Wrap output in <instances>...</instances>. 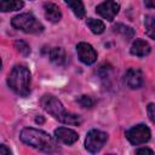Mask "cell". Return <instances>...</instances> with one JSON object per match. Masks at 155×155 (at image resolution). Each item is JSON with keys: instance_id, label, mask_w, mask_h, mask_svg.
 <instances>
[{"instance_id": "cell-1", "label": "cell", "mask_w": 155, "mask_h": 155, "mask_svg": "<svg viewBox=\"0 0 155 155\" xmlns=\"http://www.w3.org/2000/svg\"><path fill=\"white\" fill-rule=\"evenodd\" d=\"M8 87L19 96H28L30 92V71L25 65H15L7 76Z\"/></svg>"}, {"instance_id": "cell-2", "label": "cell", "mask_w": 155, "mask_h": 155, "mask_svg": "<svg viewBox=\"0 0 155 155\" xmlns=\"http://www.w3.org/2000/svg\"><path fill=\"white\" fill-rule=\"evenodd\" d=\"M19 137H21V140L24 142L25 144L44 151H51L56 145L54 139L42 130L27 127L22 130Z\"/></svg>"}, {"instance_id": "cell-3", "label": "cell", "mask_w": 155, "mask_h": 155, "mask_svg": "<svg viewBox=\"0 0 155 155\" xmlns=\"http://www.w3.org/2000/svg\"><path fill=\"white\" fill-rule=\"evenodd\" d=\"M11 24L13 28L29 34H39L44 30V25L31 13H21L15 16Z\"/></svg>"}, {"instance_id": "cell-4", "label": "cell", "mask_w": 155, "mask_h": 155, "mask_svg": "<svg viewBox=\"0 0 155 155\" xmlns=\"http://www.w3.org/2000/svg\"><path fill=\"white\" fill-rule=\"evenodd\" d=\"M40 103L45 111H47L50 115H52L58 121L64 122V119H65L68 111L64 110V107L59 99H57L52 94H45V96H42Z\"/></svg>"}, {"instance_id": "cell-5", "label": "cell", "mask_w": 155, "mask_h": 155, "mask_svg": "<svg viewBox=\"0 0 155 155\" xmlns=\"http://www.w3.org/2000/svg\"><path fill=\"white\" fill-rule=\"evenodd\" d=\"M150 136H151V133H150L149 127H147L143 124L136 125L126 131V138L133 145H139V144L147 143L150 139Z\"/></svg>"}, {"instance_id": "cell-6", "label": "cell", "mask_w": 155, "mask_h": 155, "mask_svg": "<svg viewBox=\"0 0 155 155\" xmlns=\"http://www.w3.org/2000/svg\"><path fill=\"white\" fill-rule=\"evenodd\" d=\"M108 139V134L99 130H91L85 139V148L90 153L99 151Z\"/></svg>"}, {"instance_id": "cell-7", "label": "cell", "mask_w": 155, "mask_h": 155, "mask_svg": "<svg viewBox=\"0 0 155 155\" xmlns=\"http://www.w3.org/2000/svg\"><path fill=\"white\" fill-rule=\"evenodd\" d=\"M119 10H120V5L114 0H105L96 7V12L109 22L114 19V17L119 13Z\"/></svg>"}, {"instance_id": "cell-8", "label": "cell", "mask_w": 155, "mask_h": 155, "mask_svg": "<svg viewBox=\"0 0 155 155\" xmlns=\"http://www.w3.org/2000/svg\"><path fill=\"white\" fill-rule=\"evenodd\" d=\"M76 52L79 59L85 64H93L97 61L96 50L87 42H79L76 46Z\"/></svg>"}, {"instance_id": "cell-9", "label": "cell", "mask_w": 155, "mask_h": 155, "mask_svg": "<svg viewBox=\"0 0 155 155\" xmlns=\"http://www.w3.org/2000/svg\"><path fill=\"white\" fill-rule=\"evenodd\" d=\"M125 82L130 88H139L143 85L142 71L136 68H130L125 74Z\"/></svg>"}, {"instance_id": "cell-10", "label": "cell", "mask_w": 155, "mask_h": 155, "mask_svg": "<svg viewBox=\"0 0 155 155\" xmlns=\"http://www.w3.org/2000/svg\"><path fill=\"white\" fill-rule=\"evenodd\" d=\"M54 136L58 140H61L64 144H73L79 139V134L70 128L67 127H58L54 130Z\"/></svg>"}, {"instance_id": "cell-11", "label": "cell", "mask_w": 155, "mask_h": 155, "mask_svg": "<svg viewBox=\"0 0 155 155\" xmlns=\"http://www.w3.org/2000/svg\"><path fill=\"white\" fill-rule=\"evenodd\" d=\"M150 45L143 40V39H137L136 41H133L132 46H131V53L133 56L137 57H145L150 53Z\"/></svg>"}, {"instance_id": "cell-12", "label": "cell", "mask_w": 155, "mask_h": 155, "mask_svg": "<svg viewBox=\"0 0 155 155\" xmlns=\"http://www.w3.org/2000/svg\"><path fill=\"white\" fill-rule=\"evenodd\" d=\"M44 13H45L46 19L50 22H53V23L58 22L62 18V12H61L59 7L52 2L44 4Z\"/></svg>"}, {"instance_id": "cell-13", "label": "cell", "mask_w": 155, "mask_h": 155, "mask_svg": "<svg viewBox=\"0 0 155 155\" xmlns=\"http://www.w3.org/2000/svg\"><path fill=\"white\" fill-rule=\"evenodd\" d=\"M24 6L22 0H0V10L2 12L17 11Z\"/></svg>"}, {"instance_id": "cell-14", "label": "cell", "mask_w": 155, "mask_h": 155, "mask_svg": "<svg viewBox=\"0 0 155 155\" xmlns=\"http://www.w3.org/2000/svg\"><path fill=\"white\" fill-rule=\"evenodd\" d=\"M50 61L57 65H62L65 62V52L62 47H53L50 50Z\"/></svg>"}, {"instance_id": "cell-15", "label": "cell", "mask_w": 155, "mask_h": 155, "mask_svg": "<svg viewBox=\"0 0 155 155\" xmlns=\"http://www.w3.org/2000/svg\"><path fill=\"white\" fill-rule=\"evenodd\" d=\"M64 1L78 18H82L85 16V6L81 0H64Z\"/></svg>"}, {"instance_id": "cell-16", "label": "cell", "mask_w": 155, "mask_h": 155, "mask_svg": "<svg viewBox=\"0 0 155 155\" xmlns=\"http://www.w3.org/2000/svg\"><path fill=\"white\" fill-rule=\"evenodd\" d=\"M114 31L115 33H119L120 35H122L126 40H131L133 36H134V30L128 27V25H125V24H116L114 25Z\"/></svg>"}, {"instance_id": "cell-17", "label": "cell", "mask_w": 155, "mask_h": 155, "mask_svg": "<svg viewBox=\"0 0 155 155\" xmlns=\"http://www.w3.org/2000/svg\"><path fill=\"white\" fill-rule=\"evenodd\" d=\"M86 23H87L88 28L91 29V31H92L93 34H102V33L104 31V29H105L104 23H103L102 21H99V19L88 18V19L86 21Z\"/></svg>"}, {"instance_id": "cell-18", "label": "cell", "mask_w": 155, "mask_h": 155, "mask_svg": "<svg viewBox=\"0 0 155 155\" xmlns=\"http://www.w3.org/2000/svg\"><path fill=\"white\" fill-rule=\"evenodd\" d=\"M144 27L145 33L149 38L155 40V17L154 16H145L144 18Z\"/></svg>"}, {"instance_id": "cell-19", "label": "cell", "mask_w": 155, "mask_h": 155, "mask_svg": "<svg viewBox=\"0 0 155 155\" xmlns=\"http://www.w3.org/2000/svg\"><path fill=\"white\" fill-rule=\"evenodd\" d=\"M15 47L17 48L18 52H21V53L24 54V56H28V54L30 53V47H29V45H28L25 41H23V40H17V41H15Z\"/></svg>"}, {"instance_id": "cell-20", "label": "cell", "mask_w": 155, "mask_h": 155, "mask_svg": "<svg viewBox=\"0 0 155 155\" xmlns=\"http://www.w3.org/2000/svg\"><path fill=\"white\" fill-rule=\"evenodd\" d=\"M78 103H79L82 108H92V107L94 105V101L92 99V97L86 96V94L80 96V97L78 98Z\"/></svg>"}, {"instance_id": "cell-21", "label": "cell", "mask_w": 155, "mask_h": 155, "mask_svg": "<svg viewBox=\"0 0 155 155\" xmlns=\"http://www.w3.org/2000/svg\"><path fill=\"white\" fill-rule=\"evenodd\" d=\"M148 116L155 124V103H150L148 105Z\"/></svg>"}, {"instance_id": "cell-22", "label": "cell", "mask_w": 155, "mask_h": 155, "mask_svg": "<svg viewBox=\"0 0 155 155\" xmlns=\"http://www.w3.org/2000/svg\"><path fill=\"white\" fill-rule=\"evenodd\" d=\"M0 154H1V155H10V154H11V150L7 149L5 144H2V145L0 147Z\"/></svg>"}, {"instance_id": "cell-23", "label": "cell", "mask_w": 155, "mask_h": 155, "mask_svg": "<svg viewBox=\"0 0 155 155\" xmlns=\"http://www.w3.org/2000/svg\"><path fill=\"white\" fill-rule=\"evenodd\" d=\"M136 153L137 154H153V150L148 148H140V149H137Z\"/></svg>"}, {"instance_id": "cell-24", "label": "cell", "mask_w": 155, "mask_h": 155, "mask_svg": "<svg viewBox=\"0 0 155 155\" xmlns=\"http://www.w3.org/2000/svg\"><path fill=\"white\" fill-rule=\"evenodd\" d=\"M144 4L148 8H155V0H144Z\"/></svg>"}, {"instance_id": "cell-25", "label": "cell", "mask_w": 155, "mask_h": 155, "mask_svg": "<svg viewBox=\"0 0 155 155\" xmlns=\"http://www.w3.org/2000/svg\"><path fill=\"white\" fill-rule=\"evenodd\" d=\"M35 121H36V122H44V119H42V117H36Z\"/></svg>"}]
</instances>
